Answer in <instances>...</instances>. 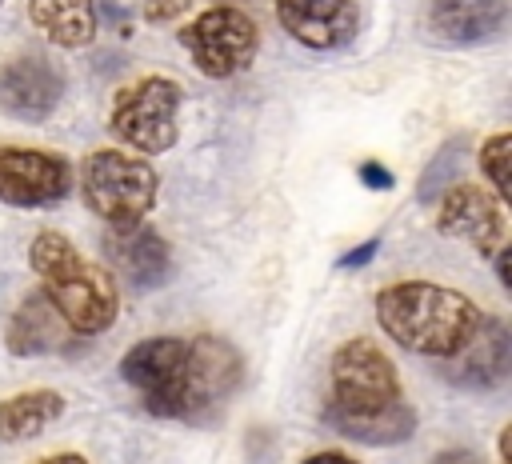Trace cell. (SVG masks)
I'll return each instance as SVG.
<instances>
[{
  "instance_id": "4fadbf2b",
  "label": "cell",
  "mask_w": 512,
  "mask_h": 464,
  "mask_svg": "<svg viewBox=\"0 0 512 464\" xmlns=\"http://www.w3.org/2000/svg\"><path fill=\"white\" fill-rule=\"evenodd\" d=\"M508 372H512V336L500 316H484L476 336L452 360L440 364V376L468 392H488V388L504 384Z\"/></svg>"
},
{
  "instance_id": "277c9868",
  "label": "cell",
  "mask_w": 512,
  "mask_h": 464,
  "mask_svg": "<svg viewBox=\"0 0 512 464\" xmlns=\"http://www.w3.org/2000/svg\"><path fill=\"white\" fill-rule=\"evenodd\" d=\"M80 196L84 208L100 216L108 228H132L144 224V216L156 208L160 176L144 156L96 148L80 160Z\"/></svg>"
},
{
  "instance_id": "3957f363",
  "label": "cell",
  "mask_w": 512,
  "mask_h": 464,
  "mask_svg": "<svg viewBox=\"0 0 512 464\" xmlns=\"http://www.w3.org/2000/svg\"><path fill=\"white\" fill-rule=\"evenodd\" d=\"M28 264L40 280V292L76 336H100L116 324L120 292L112 276L100 264H92L64 232H36L28 244Z\"/></svg>"
},
{
  "instance_id": "8992f818",
  "label": "cell",
  "mask_w": 512,
  "mask_h": 464,
  "mask_svg": "<svg viewBox=\"0 0 512 464\" xmlns=\"http://www.w3.org/2000/svg\"><path fill=\"white\" fill-rule=\"evenodd\" d=\"M188 360L192 340L148 336L124 352L120 376L140 392L144 412L160 420H188Z\"/></svg>"
},
{
  "instance_id": "9c48e42d",
  "label": "cell",
  "mask_w": 512,
  "mask_h": 464,
  "mask_svg": "<svg viewBox=\"0 0 512 464\" xmlns=\"http://www.w3.org/2000/svg\"><path fill=\"white\" fill-rule=\"evenodd\" d=\"M244 384V356L224 336H192V360H188V424H204L220 416V408L240 392Z\"/></svg>"
},
{
  "instance_id": "d4e9b609",
  "label": "cell",
  "mask_w": 512,
  "mask_h": 464,
  "mask_svg": "<svg viewBox=\"0 0 512 464\" xmlns=\"http://www.w3.org/2000/svg\"><path fill=\"white\" fill-rule=\"evenodd\" d=\"M36 464H88L80 452H48V456H40Z\"/></svg>"
},
{
  "instance_id": "2e32d148",
  "label": "cell",
  "mask_w": 512,
  "mask_h": 464,
  "mask_svg": "<svg viewBox=\"0 0 512 464\" xmlns=\"http://www.w3.org/2000/svg\"><path fill=\"white\" fill-rule=\"evenodd\" d=\"M68 332L72 328L60 320V312L48 304V296L28 292L4 328V344L12 356H48V352L68 348Z\"/></svg>"
},
{
  "instance_id": "6da1fadb",
  "label": "cell",
  "mask_w": 512,
  "mask_h": 464,
  "mask_svg": "<svg viewBox=\"0 0 512 464\" xmlns=\"http://www.w3.org/2000/svg\"><path fill=\"white\" fill-rule=\"evenodd\" d=\"M320 416L340 436L372 448L404 444L420 428L416 408L404 400L396 364L368 336H352L332 352L328 400Z\"/></svg>"
},
{
  "instance_id": "5b68a950",
  "label": "cell",
  "mask_w": 512,
  "mask_h": 464,
  "mask_svg": "<svg viewBox=\"0 0 512 464\" xmlns=\"http://www.w3.org/2000/svg\"><path fill=\"white\" fill-rule=\"evenodd\" d=\"M180 100H184V92L172 76H140L116 92L112 112H108V128L132 152L160 156L180 136V124H176Z\"/></svg>"
},
{
  "instance_id": "cb8c5ba5",
  "label": "cell",
  "mask_w": 512,
  "mask_h": 464,
  "mask_svg": "<svg viewBox=\"0 0 512 464\" xmlns=\"http://www.w3.org/2000/svg\"><path fill=\"white\" fill-rule=\"evenodd\" d=\"M300 464H360V460H352V456H344V452H336V448H324V452L304 456Z\"/></svg>"
},
{
  "instance_id": "e0dca14e",
  "label": "cell",
  "mask_w": 512,
  "mask_h": 464,
  "mask_svg": "<svg viewBox=\"0 0 512 464\" xmlns=\"http://www.w3.org/2000/svg\"><path fill=\"white\" fill-rule=\"evenodd\" d=\"M28 20L56 48H84L100 28V12L92 0H28Z\"/></svg>"
},
{
  "instance_id": "ba28073f",
  "label": "cell",
  "mask_w": 512,
  "mask_h": 464,
  "mask_svg": "<svg viewBox=\"0 0 512 464\" xmlns=\"http://www.w3.org/2000/svg\"><path fill=\"white\" fill-rule=\"evenodd\" d=\"M72 192V164L48 148L0 144V204L56 208Z\"/></svg>"
},
{
  "instance_id": "44dd1931",
  "label": "cell",
  "mask_w": 512,
  "mask_h": 464,
  "mask_svg": "<svg viewBox=\"0 0 512 464\" xmlns=\"http://www.w3.org/2000/svg\"><path fill=\"white\" fill-rule=\"evenodd\" d=\"M380 252V236H372V240H364V244H356L352 252H344L340 260H336V268H364L372 256Z\"/></svg>"
},
{
  "instance_id": "7c38bea8",
  "label": "cell",
  "mask_w": 512,
  "mask_h": 464,
  "mask_svg": "<svg viewBox=\"0 0 512 464\" xmlns=\"http://www.w3.org/2000/svg\"><path fill=\"white\" fill-rule=\"evenodd\" d=\"M280 28L312 48V52H336L360 32V0H272Z\"/></svg>"
},
{
  "instance_id": "7a4b0ae2",
  "label": "cell",
  "mask_w": 512,
  "mask_h": 464,
  "mask_svg": "<svg viewBox=\"0 0 512 464\" xmlns=\"http://www.w3.org/2000/svg\"><path fill=\"white\" fill-rule=\"evenodd\" d=\"M372 312L388 340L432 360H452L484 320L472 296L432 280H396L380 288Z\"/></svg>"
},
{
  "instance_id": "603a6c76",
  "label": "cell",
  "mask_w": 512,
  "mask_h": 464,
  "mask_svg": "<svg viewBox=\"0 0 512 464\" xmlns=\"http://www.w3.org/2000/svg\"><path fill=\"white\" fill-rule=\"evenodd\" d=\"M432 464H484L472 448H448V452H440Z\"/></svg>"
},
{
  "instance_id": "d6986e66",
  "label": "cell",
  "mask_w": 512,
  "mask_h": 464,
  "mask_svg": "<svg viewBox=\"0 0 512 464\" xmlns=\"http://www.w3.org/2000/svg\"><path fill=\"white\" fill-rule=\"evenodd\" d=\"M480 176L500 204H512V132H492L476 152Z\"/></svg>"
},
{
  "instance_id": "ac0fdd59",
  "label": "cell",
  "mask_w": 512,
  "mask_h": 464,
  "mask_svg": "<svg viewBox=\"0 0 512 464\" xmlns=\"http://www.w3.org/2000/svg\"><path fill=\"white\" fill-rule=\"evenodd\" d=\"M64 416V396L56 388H28L16 392L8 400H0V440L4 444H20L40 436L48 424H56Z\"/></svg>"
},
{
  "instance_id": "52a82bcc",
  "label": "cell",
  "mask_w": 512,
  "mask_h": 464,
  "mask_svg": "<svg viewBox=\"0 0 512 464\" xmlns=\"http://www.w3.org/2000/svg\"><path fill=\"white\" fill-rule=\"evenodd\" d=\"M176 40L208 80H228L244 72L260 52V28L236 4H216V8L196 12L176 32Z\"/></svg>"
},
{
  "instance_id": "ffe728a7",
  "label": "cell",
  "mask_w": 512,
  "mask_h": 464,
  "mask_svg": "<svg viewBox=\"0 0 512 464\" xmlns=\"http://www.w3.org/2000/svg\"><path fill=\"white\" fill-rule=\"evenodd\" d=\"M192 8V0H140V20L148 24H168L176 16H184Z\"/></svg>"
},
{
  "instance_id": "7402d4cb",
  "label": "cell",
  "mask_w": 512,
  "mask_h": 464,
  "mask_svg": "<svg viewBox=\"0 0 512 464\" xmlns=\"http://www.w3.org/2000/svg\"><path fill=\"white\" fill-rule=\"evenodd\" d=\"M360 180H364L368 188H376V192H380V188H392V172H388L384 164H376V160H364V164H360Z\"/></svg>"
},
{
  "instance_id": "5bb4252c",
  "label": "cell",
  "mask_w": 512,
  "mask_h": 464,
  "mask_svg": "<svg viewBox=\"0 0 512 464\" xmlns=\"http://www.w3.org/2000/svg\"><path fill=\"white\" fill-rule=\"evenodd\" d=\"M104 252L120 268V276L132 288H140V292L160 288L172 276V248H168V240L152 224L112 228L108 240H104Z\"/></svg>"
},
{
  "instance_id": "30bf717a",
  "label": "cell",
  "mask_w": 512,
  "mask_h": 464,
  "mask_svg": "<svg viewBox=\"0 0 512 464\" xmlns=\"http://www.w3.org/2000/svg\"><path fill=\"white\" fill-rule=\"evenodd\" d=\"M436 228L444 236L468 240L488 260L500 248H508V216H504V204L488 188H480V184H452V188H444L440 200H436Z\"/></svg>"
},
{
  "instance_id": "8fae6325",
  "label": "cell",
  "mask_w": 512,
  "mask_h": 464,
  "mask_svg": "<svg viewBox=\"0 0 512 464\" xmlns=\"http://www.w3.org/2000/svg\"><path fill=\"white\" fill-rule=\"evenodd\" d=\"M64 100V72L40 56V52H20L0 64V112L20 120V124H40L56 112Z\"/></svg>"
},
{
  "instance_id": "9a60e30c",
  "label": "cell",
  "mask_w": 512,
  "mask_h": 464,
  "mask_svg": "<svg viewBox=\"0 0 512 464\" xmlns=\"http://www.w3.org/2000/svg\"><path fill=\"white\" fill-rule=\"evenodd\" d=\"M508 24L504 0H432L428 8V32L440 44L472 48L484 40H496Z\"/></svg>"
}]
</instances>
